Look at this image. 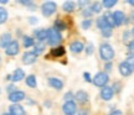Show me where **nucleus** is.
I'll use <instances>...</instances> for the list:
<instances>
[{"label":"nucleus","mask_w":134,"mask_h":115,"mask_svg":"<svg viewBox=\"0 0 134 115\" xmlns=\"http://www.w3.org/2000/svg\"><path fill=\"white\" fill-rule=\"evenodd\" d=\"M99 56L103 61L108 62V61H110L112 58L114 57V50H113V47L110 46L109 43H103V45H100L99 47Z\"/></svg>","instance_id":"nucleus-1"},{"label":"nucleus","mask_w":134,"mask_h":115,"mask_svg":"<svg viewBox=\"0 0 134 115\" xmlns=\"http://www.w3.org/2000/svg\"><path fill=\"white\" fill-rule=\"evenodd\" d=\"M56 10H57V5H56V3L50 1V0H47L46 3H43L42 6H41L42 15L43 16H46V17H50L51 15H53L55 13H56Z\"/></svg>","instance_id":"nucleus-2"},{"label":"nucleus","mask_w":134,"mask_h":115,"mask_svg":"<svg viewBox=\"0 0 134 115\" xmlns=\"http://www.w3.org/2000/svg\"><path fill=\"white\" fill-rule=\"evenodd\" d=\"M62 41V36L61 34L56 31L55 29H48V35H47V43L51 46H56Z\"/></svg>","instance_id":"nucleus-3"},{"label":"nucleus","mask_w":134,"mask_h":115,"mask_svg":"<svg viewBox=\"0 0 134 115\" xmlns=\"http://www.w3.org/2000/svg\"><path fill=\"white\" fill-rule=\"evenodd\" d=\"M92 82H93V84L96 87H99V88H102V87H104L108 84V82H109V77H108V74L105 72H99L97 73L96 76H94V78L92 79Z\"/></svg>","instance_id":"nucleus-4"},{"label":"nucleus","mask_w":134,"mask_h":115,"mask_svg":"<svg viewBox=\"0 0 134 115\" xmlns=\"http://www.w3.org/2000/svg\"><path fill=\"white\" fill-rule=\"evenodd\" d=\"M62 111L65 115H76V113H77L76 101L73 100V99L66 100L62 105Z\"/></svg>","instance_id":"nucleus-5"},{"label":"nucleus","mask_w":134,"mask_h":115,"mask_svg":"<svg viewBox=\"0 0 134 115\" xmlns=\"http://www.w3.org/2000/svg\"><path fill=\"white\" fill-rule=\"evenodd\" d=\"M19 50H20L19 42L13 40V41L8 45V47L5 48V53H6L8 56H15V55L19 53Z\"/></svg>","instance_id":"nucleus-6"},{"label":"nucleus","mask_w":134,"mask_h":115,"mask_svg":"<svg viewBox=\"0 0 134 115\" xmlns=\"http://www.w3.org/2000/svg\"><path fill=\"white\" fill-rule=\"evenodd\" d=\"M113 95H114V89L112 87H108V86L102 87V89H100V98L103 100H110L113 98Z\"/></svg>","instance_id":"nucleus-7"},{"label":"nucleus","mask_w":134,"mask_h":115,"mask_svg":"<svg viewBox=\"0 0 134 115\" xmlns=\"http://www.w3.org/2000/svg\"><path fill=\"white\" fill-rule=\"evenodd\" d=\"M36 59H37V55L34 52V51H27L23 56V62L25 64H32V63L36 62Z\"/></svg>","instance_id":"nucleus-8"},{"label":"nucleus","mask_w":134,"mask_h":115,"mask_svg":"<svg viewBox=\"0 0 134 115\" xmlns=\"http://www.w3.org/2000/svg\"><path fill=\"white\" fill-rule=\"evenodd\" d=\"M24 98H25V93L23 90H13V92H10V94H9V100L13 101V103L21 101Z\"/></svg>","instance_id":"nucleus-9"},{"label":"nucleus","mask_w":134,"mask_h":115,"mask_svg":"<svg viewBox=\"0 0 134 115\" xmlns=\"http://www.w3.org/2000/svg\"><path fill=\"white\" fill-rule=\"evenodd\" d=\"M113 20H114V26H120L122 24H124V20H125V15L123 11H114L113 13Z\"/></svg>","instance_id":"nucleus-10"},{"label":"nucleus","mask_w":134,"mask_h":115,"mask_svg":"<svg viewBox=\"0 0 134 115\" xmlns=\"http://www.w3.org/2000/svg\"><path fill=\"white\" fill-rule=\"evenodd\" d=\"M96 25H97V27H98L100 31H102V30H105V29H112V25H110L109 22L107 21V19H105L104 15L97 19Z\"/></svg>","instance_id":"nucleus-11"},{"label":"nucleus","mask_w":134,"mask_h":115,"mask_svg":"<svg viewBox=\"0 0 134 115\" xmlns=\"http://www.w3.org/2000/svg\"><path fill=\"white\" fill-rule=\"evenodd\" d=\"M132 72H133V69H132L130 66L127 63V61H124V62H122L119 64V73L123 77H129L130 74H132Z\"/></svg>","instance_id":"nucleus-12"},{"label":"nucleus","mask_w":134,"mask_h":115,"mask_svg":"<svg viewBox=\"0 0 134 115\" xmlns=\"http://www.w3.org/2000/svg\"><path fill=\"white\" fill-rule=\"evenodd\" d=\"M9 111H10V114H13V115H25L24 108L20 105V104H18V103H14L13 105H10Z\"/></svg>","instance_id":"nucleus-13"},{"label":"nucleus","mask_w":134,"mask_h":115,"mask_svg":"<svg viewBox=\"0 0 134 115\" xmlns=\"http://www.w3.org/2000/svg\"><path fill=\"white\" fill-rule=\"evenodd\" d=\"M48 84L55 88V89H57V90H61L63 88V82L61 79H58V78H55V77H51V78H48L47 79Z\"/></svg>","instance_id":"nucleus-14"},{"label":"nucleus","mask_w":134,"mask_h":115,"mask_svg":"<svg viewBox=\"0 0 134 115\" xmlns=\"http://www.w3.org/2000/svg\"><path fill=\"white\" fill-rule=\"evenodd\" d=\"M75 99H76L80 104H86L87 100H88V94H87L85 90H78L75 94Z\"/></svg>","instance_id":"nucleus-15"},{"label":"nucleus","mask_w":134,"mask_h":115,"mask_svg":"<svg viewBox=\"0 0 134 115\" xmlns=\"http://www.w3.org/2000/svg\"><path fill=\"white\" fill-rule=\"evenodd\" d=\"M83 48H85V46H83V43H82L81 41H73V42L70 45V50H71V52H73V53L82 52Z\"/></svg>","instance_id":"nucleus-16"},{"label":"nucleus","mask_w":134,"mask_h":115,"mask_svg":"<svg viewBox=\"0 0 134 115\" xmlns=\"http://www.w3.org/2000/svg\"><path fill=\"white\" fill-rule=\"evenodd\" d=\"M34 35H35V37L37 38L38 41H45V40H47L48 30H45V29L35 30V31H34Z\"/></svg>","instance_id":"nucleus-17"},{"label":"nucleus","mask_w":134,"mask_h":115,"mask_svg":"<svg viewBox=\"0 0 134 115\" xmlns=\"http://www.w3.org/2000/svg\"><path fill=\"white\" fill-rule=\"evenodd\" d=\"M13 40H11V35L10 34H4L1 35V37H0V47L1 48H6L8 47V45H9L10 42H11Z\"/></svg>","instance_id":"nucleus-18"},{"label":"nucleus","mask_w":134,"mask_h":115,"mask_svg":"<svg viewBox=\"0 0 134 115\" xmlns=\"http://www.w3.org/2000/svg\"><path fill=\"white\" fill-rule=\"evenodd\" d=\"M34 47H35L34 52H35L38 56V55H41V53L45 51V48H46V43L43 42V41H38V42H35Z\"/></svg>","instance_id":"nucleus-19"},{"label":"nucleus","mask_w":134,"mask_h":115,"mask_svg":"<svg viewBox=\"0 0 134 115\" xmlns=\"http://www.w3.org/2000/svg\"><path fill=\"white\" fill-rule=\"evenodd\" d=\"M25 77V73H24V71H23V69H16V71H15L14 73H13V76H11V81L14 82H19V81H21V79H23V78H24Z\"/></svg>","instance_id":"nucleus-20"},{"label":"nucleus","mask_w":134,"mask_h":115,"mask_svg":"<svg viewBox=\"0 0 134 115\" xmlns=\"http://www.w3.org/2000/svg\"><path fill=\"white\" fill-rule=\"evenodd\" d=\"M75 8H76V4H75L72 0H68V1H66V3L62 5L63 11H66V13H72V11L75 10Z\"/></svg>","instance_id":"nucleus-21"},{"label":"nucleus","mask_w":134,"mask_h":115,"mask_svg":"<svg viewBox=\"0 0 134 115\" xmlns=\"http://www.w3.org/2000/svg\"><path fill=\"white\" fill-rule=\"evenodd\" d=\"M51 55L53 57H61L65 55V48L62 46H58V47H55L51 50Z\"/></svg>","instance_id":"nucleus-22"},{"label":"nucleus","mask_w":134,"mask_h":115,"mask_svg":"<svg viewBox=\"0 0 134 115\" xmlns=\"http://www.w3.org/2000/svg\"><path fill=\"white\" fill-rule=\"evenodd\" d=\"M25 83H26V86L30 87V88H35V87L37 86L36 77L32 76V74H31V76H27V77H26V82H25Z\"/></svg>","instance_id":"nucleus-23"},{"label":"nucleus","mask_w":134,"mask_h":115,"mask_svg":"<svg viewBox=\"0 0 134 115\" xmlns=\"http://www.w3.org/2000/svg\"><path fill=\"white\" fill-rule=\"evenodd\" d=\"M23 42H24V47H25V48L32 47L34 45H35V41H34V38L30 37V36H24V37H23Z\"/></svg>","instance_id":"nucleus-24"},{"label":"nucleus","mask_w":134,"mask_h":115,"mask_svg":"<svg viewBox=\"0 0 134 115\" xmlns=\"http://www.w3.org/2000/svg\"><path fill=\"white\" fill-rule=\"evenodd\" d=\"M66 24L63 22V21H61V20H56L55 21V26H53V29L56 30V31H58V32H61V31H63V30H66Z\"/></svg>","instance_id":"nucleus-25"},{"label":"nucleus","mask_w":134,"mask_h":115,"mask_svg":"<svg viewBox=\"0 0 134 115\" xmlns=\"http://www.w3.org/2000/svg\"><path fill=\"white\" fill-rule=\"evenodd\" d=\"M8 20V11L5 8L0 6V25H3Z\"/></svg>","instance_id":"nucleus-26"},{"label":"nucleus","mask_w":134,"mask_h":115,"mask_svg":"<svg viewBox=\"0 0 134 115\" xmlns=\"http://www.w3.org/2000/svg\"><path fill=\"white\" fill-rule=\"evenodd\" d=\"M102 8H103V5L100 4V3H98V1L93 3V4H92V6H91L93 14H99L100 11H102Z\"/></svg>","instance_id":"nucleus-27"},{"label":"nucleus","mask_w":134,"mask_h":115,"mask_svg":"<svg viewBox=\"0 0 134 115\" xmlns=\"http://www.w3.org/2000/svg\"><path fill=\"white\" fill-rule=\"evenodd\" d=\"M117 3H118V0H103V1H102V5L104 6L105 9H110V8H113Z\"/></svg>","instance_id":"nucleus-28"},{"label":"nucleus","mask_w":134,"mask_h":115,"mask_svg":"<svg viewBox=\"0 0 134 115\" xmlns=\"http://www.w3.org/2000/svg\"><path fill=\"white\" fill-rule=\"evenodd\" d=\"M82 29L83 30H88L92 26V20L91 19H86L85 21H82Z\"/></svg>","instance_id":"nucleus-29"},{"label":"nucleus","mask_w":134,"mask_h":115,"mask_svg":"<svg viewBox=\"0 0 134 115\" xmlns=\"http://www.w3.org/2000/svg\"><path fill=\"white\" fill-rule=\"evenodd\" d=\"M82 15H83L85 17H87V19H90L92 15H93V11H92L91 8H87V9H83V11H82Z\"/></svg>","instance_id":"nucleus-30"},{"label":"nucleus","mask_w":134,"mask_h":115,"mask_svg":"<svg viewBox=\"0 0 134 115\" xmlns=\"http://www.w3.org/2000/svg\"><path fill=\"white\" fill-rule=\"evenodd\" d=\"M127 63L130 66V68L134 71V55H129L128 58H127Z\"/></svg>","instance_id":"nucleus-31"},{"label":"nucleus","mask_w":134,"mask_h":115,"mask_svg":"<svg viewBox=\"0 0 134 115\" xmlns=\"http://www.w3.org/2000/svg\"><path fill=\"white\" fill-rule=\"evenodd\" d=\"M104 16H105V19H107V21H108V22L112 25V27H113V26H114V20H113V15L110 14V13H107Z\"/></svg>","instance_id":"nucleus-32"},{"label":"nucleus","mask_w":134,"mask_h":115,"mask_svg":"<svg viewBox=\"0 0 134 115\" xmlns=\"http://www.w3.org/2000/svg\"><path fill=\"white\" fill-rule=\"evenodd\" d=\"M102 36H103V37H110V36H112V29L102 30Z\"/></svg>","instance_id":"nucleus-33"},{"label":"nucleus","mask_w":134,"mask_h":115,"mask_svg":"<svg viewBox=\"0 0 134 115\" xmlns=\"http://www.w3.org/2000/svg\"><path fill=\"white\" fill-rule=\"evenodd\" d=\"M128 51H129V55H134V40L129 41L128 43Z\"/></svg>","instance_id":"nucleus-34"},{"label":"nucleus","mask_w":134,"mask_h":115,"mask_svg":"<svg viewBox=\"0 0 134 115\" xmlns=\"http://www.w3.org/2000/svg\"><path fill=\"white\" fill-rule=\"evenodd\" d=\"M16 3H19L21 5H25V6H29V5L32 4V0H16Z\"/></svg>","instance_id":"nucleus-35"},{"label":"nucleus","mask_w":134,"mask_h":115,"mask_svg":"<svg viewBox=\"0 0 134 115\" xmlns=\"http://www.w3.org/2000/svg\"><path fill=\"white\" fill-rule=\"evenodd\" d=\"M88 3H90V0H78V1H77V5H78L80 8H85V6L88 5Z\"/></svg>","instance_id":"nucleus-36"},{"label":"nucleus","mask_w":134,"mask_h":115,"mask_svg":"<svg viewBox=\"0 0 134 115\" xmlns=\"http://www.w3.org/2000/svg\"><path fill=\"white\" fill-rule=\"evenodd\" d=\"M93 50H94L93 45H92V43H90V45L86 47V53H87V55H92V53H93Z\"/></svg>","instance_id":"nucleus-37"},{"label":"nucleus","mask_w":134,"mask_h":115,"mask_svg":"<svg viewBox=\"0 0 134 115\" xmlns=\"http://www.w3.org/2000/svg\"><path fill=\"white\" fill-rule=\"evenodd\" d=\"M104 69H105V72H110V71H112V63H110V62H107V63H105Z\"/></svg>","instance_id":"nucleus-38"},{"label":"nucleus","mask_w":134,"mask_h":115,"mask_svg":"<svg viewBox=\"0 0 134 115\" xmlns=\"http://www.w3.org/2000/svg\"><path fill=\"white\" fill-rule=\"evenodd\" d=\"M83 78H85L87 82H92V78H91V74H90V73L86 72L85 74H83Z\"/></svg>","instance_id":"nucleus-39"},{"label":"nucleus","mask_w":134,"mask_h":115,"mask_svg":"<svg viewBox=\"0 0 134 115\" xmlns=\"http://www.w3.org/2000/svg\"><path fill=\"white\" fill-rule=\"evenodd\" d=\"M29 21H30V24L31 25H35L38 20H37V17H29Z\"/></svg>","instance_id":"nucleus-40"},{"label":"nucleus","mask_w":134,"mask_h":115,"mask_svg":"<svg viewBox=\"0 0 134 115\" xmlns=\"http://www.w3.org/2000/svg\"><path fill=\"white\" fill-rule=\"evenodd\" d=\"M109 115H123V114H122V111L120 110H113Z\"/></svg>","instance_id":"nucleus-41"},{"label":"nucleus","mask_w":134,"mask_h":115,"mask_svg":"<svg viewBox=\"0 0 134 115\" xmlns=\"http://www.w3.org/2000/svg\"><path fill=\"white\" fill-rule=\"evenodd\" d=\"M78 115H88V111L85 110V109H82V110L78 111Z\"/></svg>","instance_id":"nucleus-42"},{"label":"nucleus","mask_w":134,"mask_h":115,"mask_svg":"<svg viewBox=\"0 0 134 115\" xmlns=\"http://www.w3.org/2000/svg\"><path fill=\"white\" fill-rule=\"evenodd\" d=\"M65 99H66V100H70V99H72V93H67L66 95H65Z\"/></svg>","instance_id":"nucleus-43"},{"label":"nucleus","mask_w":134,"mask_h":115,"mask_svg":"<svg viewBox=\"0 0 134 115\" xmlns=\"http://www.w3.org/2000/svg\"><path fill=\"white\" fill-rule=\"evenodd\" d=\"M128 36H129V31H124V35H123V38H124V40H127V38H128Z\"/></svg>","instance_id":"nucleus-44"},{"label":"nucleus","mask_w":134,"mask_h":115,"mask_svg":"<svg viewBox=\"0 0 134 115\" xmlns=\"http://www.w3.org/2000/svg\"><path fill=\"white\" fill-rule=\"evenodd\" d=\"M130 20H132V21L134 22V10L132 11V14H130Z\"/></svg>","instance_id":"nucleus-45"},{"label":"nucleus","mask_w":134,"mask_h":115,"mask_svg":"<svg viewBox=\"0 0 134 115\" xmlns=\"http://www.w3.org/2000/svg\"><path fill=\"white\" fill-rule=\"evenodd\" d=\"M127 3H128V4H130L132 6H134V0H127Z\"/></svg>","instance_id":"nucleus-46"},{"label":"nucleus","mask_w":134,"mask_h":115,"mask_svg":"<svg viewBox=\"0 0 134 115\" xmlns=\"http://www.w3.org/2000/svg\"><path fill=\"white\" fill-rule=\"evenodd\" d=\"M9 0H0V4H8Z\"/></svg>","instance_id":"nucleus-47"},{"label":"nucleus","mask_w":134,"mask_h":115,"mask_svg":"<svg viewBox=\"0 0 134 115\" xmlns=\"http://www.w3.org/2000/svg\"><path fill=\"white\" fill-rule=\"evenodd\" d=\"M132 35L134 36V27H133V30H132Z\"/></svg>","instance_id":"nucleus-48"},{"label":"nucleus","mask_w":134,"mask_h":115,"mask_svg":"<svg viewBox=\"0 0 134 115\" xmlns=\"http://www.w3.org/2000/svg\"><path fill=\"white\" fill-rule=\"evenodd\" d=\"M3 115H13V114H10V113H6V114H3Z\"/></svg>","instance_id":"nucleus-49"},{"label":"nucleus","mask_w":134,"mask_h":115,"mask_svg":"<svg viewBox=\"0 0 134 115\" xmlns=\"http://www.w3.org/2000/svg\"><path fill=\"white\" fill-rule=\"evenodd\" d=\"M46 1H47V0H46Z\"/></svg>","instance_id":"nucleus-50"}]
</instances>
